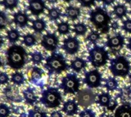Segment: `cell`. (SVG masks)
<instances>
[{
    "label": "cell",
    "instance_id": "17",
    "mask_svg": "<svg viewBox=\"0 0 131 117\" xmlns=\"http://www.w3.org/2000/svg\"><path fill=\"white\" fill-rule=\"evenodd\" d=\"M88 66L87 61L84 60L81 57H77L71 61L69 67L76 73H81L83 70H84Z\"/></svg>",
    "mask_w": 131,
    "mask_h": 117
},
{
    "label": "cell",
    "instance_id": "11",
    "mask_svg": "<svg viewBox=\"0 0 131 117\" xmlns=\"http://www.w3.org/2000/svg\"><path fill=\"white\" fill-rule=\"evenodd\" d=\"M125 44V38L121 33H117L113 36H108L105 45L114 53H117L122 50Z\"/></svg>",
    "mask_w": 131,
    "mask_h": 117
},
{
    "label": "cell",
    "instance_id": "43",
    "mask_svg": "<svg viewBox=\"0 0 131 117\" xmlns=\"http://www.w3.org/2000/svg\"><path fill=\"white\" fill-rule=\"evenodd\" d=\"M49 117H64L63 116V114L61 113V111H58V110H55V111H53L50 116Z\"/></svg>",
    "mask_w": 131,
    "mask_h": 117
},
{
    "label": "cell",
    "instance_id": "1",
    "mask_svg": "<svg viewBox=\"0 0 131 117\" xmlns=\"http://www.w3.org/2000/svg\"><path fill=\"white\" fill-rule=\"evenodd\" d=\"M7 65L15 71L25 67L28 60V54L24 47L19 44H12L5 51Z\"/></svg>",
    "mask_w": 131,
    "mask_h": 117
},
{
    "label": "cell",
    "instance_id": "53",
    "mask_svg": "<svg viewBox=\"0 0 131 117\" xmlns=\"http://www.w3.org/2000/svg\"><path fill=\"white\" fill-rule=\"evenodd\" d=\"M2 66V60H1V57H0V67Z\"/></svg>",
    "mask_w": 131,
    "mask_h": 117
},
{
    "label": "cell",
    "instance_id": "44",
    "mask_svg": "<svg viewBox=\"0 0 131 117\" xmlns=\"http://www.w3.org/2000/svg\"><path fill=\"white\" fill-rule=\"evenodd\" d=\"M99 1H101L104 5H111L114 4L116 0H99Z\"/></svg>",
    "mask_w": 131,
    "mask_h": 117
},
{
    "label": "cell",
    "instance_id": "35",
    "mask_svg": "<svg viewBox=\"0 0 131 117\" xmlns=\"http://www.w3.org/2000/svg\"><path fill=\"white\" fill-rule=\"evenodd\" d=\"M8 24V18L6 13L0 10V30L5 29Z\"/></svg>",
    "mask_w": 131,
    "mask_h": 117
},
{
    "label": "cell",
    "instance_id": "12",
    "mask_svg": "<svg viewBox=\"0 0 131 117\" xmlns=\"http://www.w3.org/2000/svg\"><path fill=\"white\" fill-rule=\"evenodd\" d=\"M80 47H81L80 41L76 37L68 36V38L63 40L61 48L64 50V51L66 54L69 55H74L79 51Z\"/></svg>",
    "mask_w": 131,
    "mask_h": 117
},
{
    "label": "cell",
    "instance_id": "51",
    "mask_svg": "<svg viewBox=\"0 0 131 117\" xmlns=\"http://www.w3.org/2000/svg\"><path fill=\"white\" fill-rule=\"evenodd\" d=\"M129 81H130V84L131 85V74H129Z\"/></svg>",
    "mask_w": 131,
    "mask_h": 117
},
{
    "label": "cell",
    "instance_id": "37",
    "mask_svg": "<svg viewBox=\"0 0 131 117\" xmlns=\"http://www.w3.org/2000/svg\"><path fill=\"white\" fill-rule=\"evenodd\" d=\"M120 97L122 100H127L131 99V89L130 87H124L121 90Z\"/></svg>",
    "mask_w": 131,
    "mask_h": 117
},
{
    "label": "cell",
    "instance_id": "29",
    "mask_svg": "<svg viewBox=\"0 0 131 117\" xmlns=\"http://www.w3.org/2000/svg\"><path fill=\"white\" fill-rule=\"evenodd\" d=\"M22 43L24 44V45H25L26 47L31 48L33 47L37 43V39L36 37L31 33H28L26 34H25L22 37Z\"/></svg>",
    "mask_w": 131,
    "mask_h": 117
},
{
    "label": "cell",
    "instance_id": "2",
    "mask_svg": "<svg viewBox=\"0 0 131 117\" xmlns=\"http://www.w3.org/2000/svg\"><path fill=\"white\" fill-rule=\"evenodd\" d=\"M89 20L92 25L101 31V34H107L111 29V17L108 12L101 7L89 11Z\"/></svg>",
    "mask_w": 131,
    "mask_h": 117
},
{
    "label": "cell",
    "instance_id": "7",
    "mask_svg": "<svg viewBox=\"0 0 131 117\" xmlns=\"http://www.w3.org/2000/svg\"><path fill=\"white\" fill-rule=\"evenodd\" d=\"M81 80L75 73L67 74L61 81L59 87L65 94H76L80 90Z\"/></svg>",
    "mask_w": 131,
    "mask_h": 117
},
{
    "label": "cell",
    "instance_id": "49",
    "mask_svg": "<svg viewBox=\"0 0 131 117\" xmlns=\"http://www.w3.org/2000/svg\"><path fill=\"white\" fill-rule=\"evenodd\" d=\"M124 1H125V2L127 3V4H131V0H124Z\"/></svg>",
    "mask_w": 131,
    "mask_h": 117
},
{
    "label": "cell",
    "instance_id": "14",
    "mask_svg": "<svg viewBox=\"0 0 131 117\" xmlns=\"http://www.w3.org/2000/svg\"><path fill=\"white\" fill-rule=\"evenodd\" d=\"M29 21H30L29 16L25 11H18L13 14L12 21L17 27H19L21 28H25V27L28 26Z\"/></svg>",
    "mask_w": 131,
    "mask_h": 117
},
{
    "label": "cell",
    "instance_id": "8",
    "mask_svg": "<svg viewBox=\"0 0 131 117\" xmlns=\"http://www.w3.org/2000/svg\"><path fill=\"white\" fill-rule=\"evenodd\" d=\"M102 81V74L97 69L91 70L84 73L83 83L89 89H94L101 87Z\"/></svg>",
    "mask_w": 131,
    "mask_h": 117
},
{
    "label": "cell",
    "instance_id": "28",
    "mask_svg": "<svg viewBox=\"0 0 131 117\" xmlns=\"http://www.w3.org/2000/svg\"><path fill=\"white\" fill-rule=\"evenodd\" d=\"M57 31L61 35H66L70 33L71 25L68 21H61L57 24Z\"/></svg>",
    "mask_w": 131,
    "mask_h": 117
},
{
    "label": "cell",
    "instance_id": "38",
    "mask_svg": "<svg viewBox=\"0 0 131 117\" xmlns=\"http://www.w3.org/2000/svg\"><path fill=\"white\" fill-rule=\"evenodd\" d=\"M78 117H96V113L91 109H84L79 113Z\"/></svg>",
    "mask_w": 131,
    "mask_h": 117
},
{
    "label": "cell",
    "instance_id": "18",
    "mask_svg": "<svg viewBox=\"0 0 131 117\" xmlns=\"http://www.w3.org/2000/svg\"><path fill=\"white\" fill-rule=\"evenodd\" d=\"M114 117H131V104L127 102L118 106L115 110Z\"/></svg>",
    "mask_w": 131,
    "mask_h": 117
},
{
    "label": "cell",
    "instance_id": "36",
    "mask_svg": "<svg viewBox=\"0 0 131 117\" xmlns=\"http://www.w3.org/2000/svg\"><path fill=\"white\" fill-rule=\"evenodd\" d=\"M11 114L10 107L5 103H0V117H8Z\"/></svg>",
    "mask_w": 131,
    "mask_h": 117
},
{
    "label": "cell",
    "instance_id": "19",
    "mask_svg": "<svg viewBox=\"0 0 131 117\" xmlns=\"http://www.w3.org/2000/svg\"><path fill=\"white\" fill-rule=\"evenodd\" d=\"M81 14V11L80 8L77 6L68 5L65 8V13L64 14V15L72 21H75L78 19Z\"/></svg>",
    "mask_w": 131,
    "mask_h": 117
},
{
    "label": "cell",
    "instance_id": "34",
    "mask_svg": "<svg viewBox=\"0 0 131 117\" xmlns=\"http://www.w3.org/2000/svg\"><path fill=\"white\" fill-rule=\"evenodd\" d=\"M101 39V33L98 31H91L86 38V40L90 43L95 44Z\"/></svg>",
    "mask_w": 131,
    "mask_h": 117
},
{
    "label": "cell",
    "instance_id": "24",
    "mask_svg": "<svg viewBox=\"0 0 131 117\" xmlns=\"http://www.w3.org/2000/svg\"><path fill=\"white\" fill-rule=\"evenodd\" d=\"M21 34L17 28H10L6 31V38L11 44H15L19 41Z\"/></svg>",
    "mask_w": 131,
    "mask_h": 117
},
{
    "label": "cell",
    "instance_id": "16",
    "mask_svg": "<svg viewBox=\"0 0 131 117\" xmlns=\"http://www.w3.org/2000/svg\"><path fill=\"white\" fill-rule=\"evenodd\" d=\"M23 99L25 102L30 106H35L39 101L38 97L35 93V91L31 87H27L25 90L22 91Z\"/></svg>",
    "mask_w": 131,
    "mask_h": 117
},
{
    "label": "cell",
    "instance_id": "13",
    "mask_svg": "<svg viewBox=\"0 0 131 117\" xmlns=\"http://www.w3.org/2000/svg\"><path fill=\"white\" fill-rule=\"evenodd\" d=\"M46 8L45 0H28L27 9L30 11L32 15L39 16L45 12Z\"/></svg>",
    "mask_w": 131,
    "mask_h": 117
},
{
    "label": "cell",
    "instance_id": "4",
    "mask_svg": "<svg viewBox=\"0 0 131 117\" xmlns=\"http://www.w3.org/2000/svg\"><path fill=\"white\" fill-rule=\"evenodd\" d=\"M62 95L56 87H49L41 92L39 102L48 109H55L62 103Z\"/></svg>",
    "mask_w": 131,
    "mask_h": 117
},
{
    "label": "cell",
    "instance_id": "47",
    "mask_svg": "<svg viewBox=\"0 0 131 117\" xmlns=\"http://www.w3.org/2000/svg\"><path fill=\"white\" fill-rule=\"evenodd\" d=\"M3 44H4V38L2 37V35L0 34V48L2 47Z\"/></svg>",
    "mask_w": 131,
    "mask_h": 117
},
{
    "label": "cell",
    "instance_id": "27",
    "mask_svg": "<svg viewBox=\"0 0 131 117\" xmlns=\"http://www.w3.org/2000/svg\"><path fill=\"white\" fill-rule=\"evenodd\" d=\"M88 26L83 22L74 23L73 25V31L76 35L78 36H84L88 32Z\"/></svg>",
    "mask_w": 131,
    "mask_h": 117
},
{
    "label": "cell",
    "instance_id": "3",
    "mask_svg": "<svg viewBox=\"0 0 131 117\" xmlns=\"http://www.w3.org/2000/svg\"><path fill=\"white\" fill-rule=\"evenodd\" d=\"M44 67L48 71L49 75L61 74L69 68V65L64 55L56 52H53L46 57Z\"/></svg>",
    "mask_w": 131,
    "mask_h": 117
},
{
    "label": "cell",
    "instance_id": "21",
    "mask_svg": "<svg viewBox=\"0 0 131 117\" xmlns=\"http://www.w3.org/2000/svg\"><path fill=\"white\" fill-rule=\"evenodd\" d=\"M47 28V23L45 21L44 18H36L35 20L32 21L31 23V29L35 32V33H38L41 34L43 31H45Z\"/></svg>",
    "mask_w": 131,
    "mask_h": 117
},
{
    "label": "cell",
    "instance_id": "50",
    "mask_svg": "<svg viewBox=\"0 0 131 117\" xmlns=\"http://www.w3.org/2000/svg\"><path fill=\"white\" fill-rule=\"evenodd\" d=\"M63 1H64V2H67V3H70L72 0H63Z\"/></svg>",
    "mask_w": 131,
    "mask_h": 117
},
{
    "label": "cell",
    "instance_id": "39",
    "mask_svg": "<svg viewBox=\"0 0 131 117\" xmlns=\"http://www.w3.org/2000/svg\"><path fill=\"white\" fill-rule=\"evenodd\" d=\"M121 28L126 33L131 34V18H127V19L123 21Z\"/></svg>",
    "mask_w": 131,
    "mask_h": 117
},
{
    "label": "cell",
    "instance_id": "9",
    "mask_svg": "<svg viewBox=\"0 0 131 117\" xmlns=\"http://www.w3.org/2000/svg\"><path fill=\"white\" fill-rule=\"evenodd\" d=\"M96 94L91 89H83L77 93V102L78 105L85 108L96 103Z\"/></svg>",
    "mask_w": 131,
    "mask_h": 117
},
{
    "label": "cell",
    "instance_id": "46",
    "mask_svg": "<svg viewBox=\"0 0 131 117\" xmlns=\"http://www.w3.org/2000/svg\"><path fill=\"white\" fill-rule=\"evenodd\" d=\"M127 48L129 51H131V38H130L128 39V41H127Z\"/></svg>",
    "mask_w": 131,
    "mask_h": 117
},
{
    "label": "cell",
    "instance_id": "20",
    "mask_svg": "<svg viewBox=\"0 0 131 117\" xmlns=\"http://www.w3.org/2000/svg\"><path fill=\"white\" fill-rule=\"evenodd\" d=\"M112 100H113V98L109 93L103 92L97 96V100L96 102L99 106L107 109L110 107Z\"/></svg>",
    "mask_w": 131,
    "mask_h": 117
},
{
    "label": "cell",
    "instance_id": "26",
    "mask_svg": "<svg viewBox=\"0 0 131 117\" xmlns=\"http://www.w3.org/2000/svg\"><path fill=\"white\" fill-rule=\"evenodd\" d=\"M104 87L107 89L108 91H115L118 89L119 87V84L117 80L115 77H109L104 80Z\"/></svg>",
    "mask_w": 131,
    "mask_h": 117
},
{
    "label": "cell",
    "instance_id": "55",
    "mask_svg": "<svg viewBox=\"0 0 131 117\" xmlns=\"http://www.w3.org/2000/svg\"><path fill=\"white\" fill-rule=\"evenodd\" d=\"M12 117H15V116H12Z\"/></svg>",
    "mask_w": 131,
    "mask_h": 117
},
{
    "label": "cell",
    "instance_id": "15",
    "mask_svg": "<svg viewBox=\"0 0 131 117\" xmlns=\"http://www.w3.org/2000/svg\"><path fill=\"white\" fill-rule=\"evenodd\" d=\"M79 110V105L74 100H68L63 103L61 111L68 116H74L77 115Z\"/></svg>",
    "mask_w": 131,
    "mask_h": 117
},
{
    "label": "cell",
    "instance_id": "10",
    "mask_svg": "<svg viewBox=\"0 0 131 117\" xmlns=\"http://www.w3.org/2000/svg\"><path fill=\"white\" fill-rule=\"evenodd\" d=\"M41 45L48 51L55 52L59 45V38L55 33L48 32L42 36Z\"/></svg>",
    "mask_w": 131,
    "mask_h": 117
},
{
    "label": "cell",
    "instance_id": "41",
    "mask_svg": "<svg viewBox=\"0 0 131 117\" xmlns=\"http://www.w3.org/2000/svg\"><path fill=\"white\" fill-rule=\"evenodd\" d=\"M10 80L9 76L5 72H0V85L8 84Z\"/></svg>",
    "mask_w": 131,
    "mask_h": 117
},
{
    "label": "cell",
    "instance_id": "30",
    "mask_svg": "<svg viewBox=\"0 0 131 117\" xmlns=\"http://www.w3.org/2000/svg\"><path fill=\"white\" fill-rule=\"evenodd\" d=\"M61 15H62L61 11H60V9L58 8L52 7V8H51L48 9V17L49 20L51 21H58L61 18Z\"/></svg>",
    "mask_w": 131,
    "mask_h": 117
},
{
    "label": "cell",
    "instance_id": "40",
    "mask_svg": "<svg viewBox=\"0 0 131 117\" xmlns=\"http://www.w3.org/2000/svg\"><path fill=\"white\" fill-rule=\"evenodd\" d=\"M78 2L82 7L84 8H91V6L96 5V0H78Z\"/></svg>",
    "mask_w": 131,
    "mask_h": 117
},
{
    "label": "cell",
    "instance_id": "54",
    "mask_svg": "<svg viewBox=\"0 0 131 117\" xmlns=\"http://www.w3.org/2000/svg\"><path fill=\"white\" fill-rule=\"evenodd\" d=\"M130 14H131V11H130Z\"/></svg>",
    "mask_w": 131,
    "mask_h": 117
},
{
    "label": "cell",
    "instance_id": "52",
    "mask_svg": "<svg viewBox=\"0 0 131 117\" xmlns=\"http://www.w3.org/2000/svg\"><path fill=\"white\" fill-rule=\"evenodd\" d=\"M21 117H26V114H25V113H21Z\"/></svg>",
    "mask_w": 131,
    "mask_h": 117
},
{
    "label": "cell",
    "instance_id": "6",
    "mask_svg": "<svg viewBox=\"0 0 131 117\" xmlns=\"http://www.w3.org/2000/svg\"><path fill=\"white\" fill-rule=\"evenodd\" d=\"M109 59V52L103 46L94 45L89 51L88 60L95 68L105 66L107 64Z\"/></svg>",
    "mask_w": 131,
    "mask_h": 117
},
{
    "label": "cell",
    "instance_id": "33",
    "mask_svg": "<svg viewBox=\"0 0 131 117\" xmlns=\"http://www.w3.org/2000/svg\"><path fill=\"white\" fill-rule=\"evenodd\" d=\"M0 4L2 5L5 9L12 11L18 7L19 4V0H2Z\"/></svg>",
    "mask_w": 131,
    "mask_h": 117
},
{
    "label": "cell",
    "instance_id": "23",
    "mask_svg": "<svg viewBox=\"0 0 131 117\" xmlns=\"http://www.w3.org/2000/svg\"><path fill=\"white\" fill-rule=\"evenodd\" d=\"M44 74V71L39 68L37 66H34L31 71V76H30V81L32 84H38L39 81L41 80L42 76Z\"/></svg>",
    "mask_w": 131,
    "mask_h": 117
},
{
    "label": "cell",
    "instance_id": "25",
    "mask_svg": "<svg viewBox=\"0 0 131 117\" xmlns=\"http://www.w3.org/2000/svg\"><path fill=\"white\" fill-rule=\"evenodd\" d=\"M10 80L13 84L20 87L25 83V77L21 72L15 71L12 74Z\"/></svg>",
    "mask_w": 131,
    "mask_h": 117
},
{
    "label": "cell",
    "instance_id": "42",
    "mask_svg": "<svg viewBox=\"0 0 131 117\" xmlns=\"http://www.w3.org/2000/svg\"><path fill=\"white\" fill-rule=\"evenodd\" d=\"M4 93H5V97H6L8 99H9V100H13V101L15 100V97H15L14 93H13V91L12 90V89H11L10 87L5 88V89H4Z\"/></svg>",
    "mask_w": 131,
    "mask_h": 117
},
{
    "label": "cell",
    "instance_id": "45",
    "mask_svg": "<svg viewBox=\"0 0 131 117\" xmlns=\"http://www.w3.org/2000/svg\"><path fill=\"white\" fill-rule=\"evenodd\" d=\"M111 28L113 30H117L119 28V24L117 21H113L111 23Z\"/></svg>",
    "mask_w": 131,
    "mask_h": 117
},
{
    "label": "cell",
    "instance_id": "31",
    "mask_svg": "<svg viewBox=\"0 0 131 117\" xmlns=\"http://www.w3.org/2000/svg\"><path fill=\"white\" fill-rule=\"evenodd\" d=\"M30 57H31V61L34 65H39L45 60L44 56L41 54V52L38 51L31 52L30 54Z\"/></svg>",
    "mask_w": 131,
    "mask_h": 117
},
{
    "label": "cell",
    "instance_id": "32",
    "mask_svg": "<svg viewBox=\"0 0 131 117\" xmlns=\"http://www.w3.org/2000/svg\"><path fill=\"white\" fill-rule=\"evenodd\" d=\"M28 117H48L45 111L42 110L39 107H35L34 109L29 110L28 113Z\"/></svg>",
    "mask_w": 131,
    "mask_h": 117
},
{
    "label": "cell",
    "instance_id": "48",
    "mask_svg": "<svg viewBox=\"0 0 131 117\" xmlns=\"http://www.w3.org/2000/svg\"><path fill=\"white\" fill-rule=\"evenodd\" d=\"M47 2L50 4H55L58 2V0H47Z\"/></svg>",
    "mask_w": 131,
    "mask_h": 117
},
{
    "label": "cell",
    "instance_id": "22",
    "mask_svg": "<svg viewBox=\"0 0 131 117\" xmlns=\"http://www.w3.org/2000/svg\"><path fill=\"white\" fill-rule=\"evenodd\" d=\"M127 8L124 4H117L113 7L112 13L117 19H123L127 15Z\"/></svg>",
    "mask_w": 131,
    "mask_h": 117
},
{
    "label": "cell",
    "instance_id": "5",
    "mask_svg": "<svg viewBox=\"0 0 131 117\" xmlns=\"http://www.w3.org/2000/svg\"><path fill=\"white\" fill-rule=\"evenodd\" d=\"M109 70L114 77H126L130 72V62L123 55L116 56L110 61Z\"/></svg>",
    "mask_w": 131,
    "mask_h": 117
}]
</instances>
